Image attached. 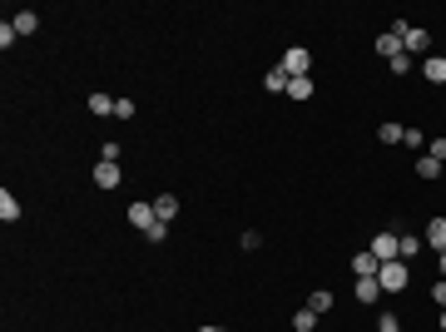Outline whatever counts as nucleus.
<instances>
[{"label":"nucleus","mask_w":446,"mask_h":332,"mask_svg":"<svg viewBox=\"0 0 446 332\" xmlns=\"http://www.w3.org/2000/svg\"><path fill=\"white\" fill-rule=\"evenodd\" d=\"M377 139H382V144H407V124L387 119V124H382V129H377Z\"/></svg>","instance_id":"nucleus-12"},{"label":"nucleus","mask_w":446,"mask_h":332,"mask_svg":"<svg viewBox=\"0 0 446 332\" xmlns=\"http://www.w3.org/2000/svg\"><path fill=\"white\" fill-rule=\"evenodd\" d=\"M367 253H377V263H392V258H401V233H377Z\"/></svg>","instance_id":"nucleus-4"},{"label":"nucleus","mask_w":446,"mask_h":332,"mask_svg":"<svg viewBox=\"0 0 446 332\" xmlns=\"http://www.w3.org/2000/svg\"><path fill=\"white\" fill-rule=\"evenodd\" d=\"M144 238H149V243H164V238H169V223H154V228H149Z\"/></svg>","instance_id":"nucleus-28"},{"label":"nucleus","mask_w":446,"mask_h":332,"mask_svg":"<svg viewBox=\"0 0 446 332\" xmlns=\"http://www.w3.org/2000/svg\"><path fill=\"white\" fill-rule=\"evenodd\" d=\"M432 303H436V307H446V278H436V283H432Z\"/></svg>","instance_id":"nucleus-26"},{"label":"nucleus","mask_w":446,"mask_h":332,"mask_svg":"<svg viewBox=\"0 0 446 332\" xmlns=\"http://www.w3.org/2000/svg\"><path fill=\"white\" fill-rule=\"evenodd\" d=\"M421 248H427V238H421V233H401V263H412Z\"/></svg>","instance_id":"nucleus-14"},{"label":"nucleus","mask_w":446,"mask_h":332,"mask_svg":"<svg viewBox=\"0 0 446 332\" xmlns=\"http://www.w3.org/2000/svg\"><path fill=\"white\" fill-rule=\"evenodd\" d=\"M263 85H268L273 94H288V75H283V70H268V79H263Z\"/></svg>","instance_id":"nucleus-21"},{"label":"nucleus","mask_w":446,"mask_h":332,"mask_svg":"<svg viewBox=\"0 0 446 332\" xmlns=\"http://www.w3.org/2000/svg\"><path fill=\"white\" fill-rule=\"evenodd\" d=\"M119 179H124L119 164H110V159H99V164H95V183H99V189H119Z\"/></svg>","instance_id":"nucleus-5"},{"label":"nucleus","mask_w":446,"mask_h":332,"mask_svg":"<svg viewBox=\"0 0 446 332\" xmlns=\"http://www.w3.org/2000/svg\"><path fill=\"white\" fill-rule=\"evenodd\" d=\"M387 70H392V75H407V70H412V55H397V60H387Z\"/></svg>","instance_id":"nucleus-25"},{"label":"nucleus","mask_w":446,"mask_h":332,"mask_svg":"<svg viewBox=\"0 0 446 332\" xmlns=\"http://www.w3.org/2000/svg\"><path fill=\"white\" fill-rule=\"evenodd\" d=\"M436 268H441V278H446V253H436Z\"/></svg>","instance_id":"nucleus-30"},{"label":"nucleus","mask_w":446,"mask_h":332,"mask_svg":"<svg viewBox=\"0 0 446 332\" xmlns=\"http://www.w3.org/2000/svg\"><path fill=\"white\" fill-rule=\"evenodd\" d=\"M377 268H382L377 253H352V273L357 278H377Z\"/></svg>","instance_id":"nucleus-11"},{"label":"nucleus","mask_w":446,"mask_h":332,"mask_svg":"<svg viewBox=\"0 0 446 332\" xmlns=\"http://www.w3.org/2000/svg\"><path fill=\"white\" fill-rule=\"evenodd\" d=\"M199 332H223V327H199Z\"/></svg>","instance_id":"nucleus-31"},{"label":"nucleus","mask_w":446,"mask_h":332,"mask_svg":"<svg viewBox=\"0 0 446 332\" xmlns=\"http://www.w3.org/2000/svg\"><path fill=\"white\" fill-rule=\"evenodd\" d=\"M427 154H432V159H441V164H446V134H436V139H427Z\"/></svg>","instance_id":"nucleus-23"},{"label":"nucleus","mask_w":446,"mask_h":332,"mask_svg":"<svg viewBox=\"0 0 446 332\" xmlns=\"http://www.w3.org/2000/svg\"><path fill=\"white\" fill-rule=\"evenodd\" d=\"M10 25H15V35H35V30H40V15H35V10H15Z\"/></svg>","instance_id":"nucleus-13"},{"label":"nucleus","mask_w":446,"mask_h":332,"mask_svg":"<svg viewBox=\"0 0 446 332\" xmlns=\"http://www.w3.org/2000/svg\"><path fill=\"white\" fill-rule=\"evenodd\" d=\"M392 35L401 40V50H412V55H421V50H432V35L421 30V25H407V20H397V25H392Z\"/></svg>","instance_id":"nucleus-2"},{"label":"nucleus","mask_w":446,"mask_h":332,"mask_svg":"<svg viewBox=\"0 0 446 332\" xmlns=\"http://www.w3.org/2000/svg\"><path fill=\"white\" fill-rule=\"evenodd\" d=\"M421 75H427L432 85H446V55H427L421 60Z\"/></svg>","instance_id":"nucleus-9"},{"label":"nucleus","mask_w":446,"mask_h":332,"mask_svg":"<svg viewBox=\"0 0 446 332\" xmlns=\"http://www.w3.org/2000/svg\"><path fill=\"white\" fill-rule=\"evenodd\" d=\"M293 327H297V332H312V327H317V313H308V307H303V313L293 318Z\"/></svg>","instance_id":"nucleus-22"},{"label":"nucleus","mask_w":446,"mask_h":332,"mask_svg":"<svg viewBox=\"0 0 446 332\" xmlns=\"http://www.w3.org/2000/svg\"><path fill=\"white\" fill-rule=\"evenodd\" d=\"M407 278H412V268L401 263V258H392V263H382V268H377L382 293H401V288H407Z\"/></svg>","instance_id":"nucleus-1"},{"label":"nucleus","mask_w":446,"mask_h":332,"mask_svg":"<svg viewBox=\"0 0 446 332\" xmlns=\"http://www.w3.org/2000/svg\"><path fill=\"white\" fill-rule=\"evenodd\" d=\"M441 332H446V307H441Z\"/></svg>","instance_id":"nucleus-32"},{"label":"nucleus","mask_w":446,"mask_h":332,"mask_svg":"<svg viewBox=\"0 0 446 332\" xmlns=\"http://www.w3.org/2000/svg\"><path fill=\"white\" fill-rule=\"evenodd\" d=\"M288 99H312V79H308V75L288 79Z\"/></svg>","instance_id":"nucleus-19"},{"label":"nucleus","mask_w":446,"mask_h":332,"mask_svg":"<svg viewBox=\"0 0 446 332\" xmlns=\"http://www.w3.org/2000/svg\"><path fill=\"white\" fill-rule=\"evenodd\" d=\"M308 313H317V318L332 313V293H327V288H323V293H308Z\"/></svg>","instance_id":"nucleus-18"},{"label":"nucleus","mask_w":446,"mask_h":332,"mask_svg":"<svg viewBox=\"0 0 446 332\" xmlns=\"http://www.w3.org/2000/svg\"><path fill=\"white\" fill-rule=\"evenodd\" d=\"M129 223L139 228V233H149V228L159 223V214H154V203H129Z\"/></svg>","instance_id":"nucleus-6"},{"label":"nucleus","mask_w":446,"mask_h":332,"mask_svg":"<svg viewBox=\"0 0 446 332\" xmlns=\"http://www.w3.org/2000/svg\"><path fill=\"white\" fill-rule=\"evenodd\" d=\"M352 293H357V303H382V298H387V293H382V283L377 278H357V288H352Z\"/></svg>","instance_id":"nucleus-7"},{"label":"nucleus","mask_w":446,"mask_h":332,"mask_svg":"<svg viewBox=\"0 0 446 332\" xmlns=\"http://www.w3.org/2000/svg\"><path fill=\"white\" fill-rule=\"evenodd\" d=\"M15 40H20V35H15V25H10V20H5V25H0V50H10V45H15Z\"/></svg>","instance_id":"nucleus-24"},{"label":"nucleus","mask_w":446,"mask_h":332,"mask_svg":"<svg viewBox=\"0 0 446 332\" xmlns=\"http://www.w3.org/2000/svg\"><path fill=\"white\" fill-rule=\"evenodd\" d=\"M288 79H297V75H308L312 70V55L303 50V45H288V55H283V65H278Z\"/></svg>","instance_id":"nucleus-3"},{"label":"nucleus","mask_w":446,"mask_h":332,"mask_svg":"<svg viewBox=\"0 0 446 332\" xmlns=\"http://www.w3.org/2000/svg\"><path fill=\"white\" fill-rule=\"evenodd\" d=\"M90 114H99V119L114 114V99H110V94H90Z\"/></svg>","instance_id":"nucleus-20"},{"label":"nucleus","mask_w":446,"mask_h":332,"mask_svg":"<svg viewBox=\"0 0 446 332\" xmlns=\"http://www.w3.org/2000/svg\"><path fill=\"white\" fill-rule=\"evenodd\" d=\"M421 238H427V248H432V253H446V218H432Z\"/></svg>","instance_id":"nucleus-8"},{"label":"nucleus","mask_w":446,"mask_h":332,"mask_svg":"<svg viewBox=\"0 0 446 332\" xmlns=\"http://www.w3.org/2000/svg\"><path fill=\"white\" fill-rule=\"evenodd\" d=\"M114 114L119 119H134V99H114Z\"/></svg>","instance_id":"nucleus-27"},{"label":"nucleus","mask_w":446,"mask_h":332,"mask_svg":"<svg viewBox=\"0 0 446 332\" xmlns=\"http://www.w3.org/2000/svg\"><path fill=\"white\" fill-rule=\"evenodd\" d=\"M377 332H401V322H397L392 313H382V322H377Z\"/></svg>","instance_id":"nucleus-29"},{"label":"nucleus","mask_w":446,"mask_h":332,"mask_svg":"<svg viewBox=\"0 0 446 332\" xmlns=\"http://www.w3.org/2000/svg\"><path fill=\"white\" fill-rule=\"evenodd\" d=\"M377 55H387V60H397V55H407V50H401V40L387 30V35H377Z\"/></svg>","instance_id":"nucleus-16"},{"label":"nucleus","mask_w":446,"mask_h":332,"mask_svg":"<svg viewBox=\"0 0 446 332\" xmlns=\"http://www.w3.org/2000/svg\"><path fill=\"white\" fill-rule=\"evenodd\" d=\"M0 218H5V223H15V218H20V199H15L10 189H0Z\"/></svg>","instance_id":"nucleus-17"},{"label":"nucleus","mask_w":446,"mask_h":332,"mask_svg":"<svg viewBox=\"0 0 446 332\" xmlns=\"http://www.w3.org/2000/svg\"><path fill=\"white\" fill-rule=\"evenodd\" d=\"M154 214H159V223H174V218H179V199H174V194H159V199H154Z\"/></svg>","instance_id":"nucleus-10"},{"label":"nucleus","mask_w":446,"mask_h":332,"mask_svg":"<svg viewBox=\"0 0 446 332\" xmlns=\"http://www.w3.org/2000/svg\"><path fill=\"white\" fill-rule=\"evenodd\" d=\"M417 174H421V179H441V174H446V164L432 159V154H421V159H417Z\"/></svg>","instance_id":"nucleus-15"}]
</instances>
